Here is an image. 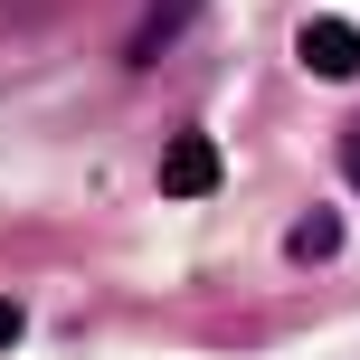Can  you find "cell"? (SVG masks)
<instances>
[{
    "mask_svg": "<svg viewBox=\"0 0 360 360\" xmlns=\"http://www.w3.org/2000/svg\"><path fill=\"white\" fill-rule=\"evenodd\" d=\"M294 48H304V67L332 76V86H351V76H360V29H351V19H304Z\"/></svg>",
    "mask_w": 360,
    "mask_h": 360,
    "instance_id": "obj_1",
    "label": "cell"
},
{
    "mask_svg": "<svg viewBox=\"0 0 360 360\" xmlns=\"http://www.w3.org/2000/svg\"><path fill=\"white\" fill-rule=\"evenodd\" d=\"M162 190H171V199H209V190H218V143H209V133H171Z\"/></svg>",
    "mask_w": 360,
    "mask_h": 360,
    "instance_id": "obj_2",
    "label": "cell"
},
{
    "mask_svg": "<svg viewBox=\"0 0 360 360\" xmlns=\"http://www.w3.org/2000/svg\"><path fill=\"white\" fill-rule=\"evenodd\" d=\"M332 247H342V218H332V209H313L304 228H294V256H304V266H323Z\"/></svg>",
    "mask_w": 360,
    "mask_h": 360,
    "instance_id": "obj_3",
    "label": "cell"
},
{
    "mask_svg": "<svg viewBox=\"0 0 360 360\" xmlns=\"http://www.w3.org/2000/svg\"><path fill=\"white\" fill-rule=\"evenodd\" d=\"M342 171H351V190H360V124L342 133Z\"/></svg>",
    "mask_w": 360,
    "mask_h": 360,
    "instance_id": "obj_4",
    "label": "cell"
},
{
    "mask_svg": "<svg viewBox=\"0 0 360 360\" xmlns=\"http://www.w3.org/2000/svg\"><path fill=\"white\" fill-rule=\"evenodd\" d=\"M19 342V304H0V351H10Z\"/></svg>",
    "mask_w": 360,
    "mask_h": 360,
    "instance_id": "obj_5",
    "label": "cell"
}]
</instances>
